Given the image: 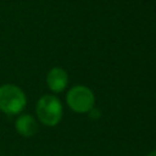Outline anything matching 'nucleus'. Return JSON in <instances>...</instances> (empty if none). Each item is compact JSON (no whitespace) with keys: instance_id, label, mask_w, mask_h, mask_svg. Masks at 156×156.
<instances>
[{"instance_id":"f257e3e1","label":"nucleus","mask_w":156,"mask_h":156,"mask_svg":"<svg viewBox=\"0 0 156 156\" xmlns=\"http://www.w3.org/2000/svg\"><path fill=\"white\" fill-rule=\"evenodd\" d=\"M26 106V95L13 84H4L0 87V110L7 115H16Z\"/></svg>"},{"instance_id":"f03ea898","label":"nucleus","mask_w":156,"mask_h":156,"mask_svg":"<svg viewBox=\"0 0 156 156\" xmlns=\"http://www.w3.org/2000/svg\"><path fill=\"white\" fill-rule=\"evenodd\" d=\"M37 116L45 126H56L62 117V105L60 100L52 95L41 96L37 102Z\"/></svg>"},{"instance_id":"7ed1b4c3","label":"nucleus","mask_w":156,"mask_h":156,"mask_svg":"<svg viewBox=\"0 0 156 156\" xmlns=\"http://www.w3.org/2000/svg\"><path fill=\"white\" fill-rule=\"evenodd\" d=\"M94 101L95 99H94V94L91 93V90L83 85L73 87L67 94L68 106L73 111L79 112V113L90 111L94 106Z\"/></svg>"},{"instance_id":"20e7f679","label":"nucleus","mask_w":156,"mask_h":156,"mask_svg":"<svg viewBox=\"0 0 156 156\" xmlns=\"http://www.w3.org/2000/svg\"><path fill=\"white\" fill-rule=\"evenodd\" d=\"M46 82H48L49 88L52 91L58 93L66 88V85L68 83V76H67L65 69H62L60 67H54L48 73Z\"/></svg>"},{"instance_id":"39448f33","label":"nucleus","mask_w":156,"mask_h":156,"mask_svg":"<svg viewBox=\"0 0 156 156\" xmlns=\"http://www.w3.org/2000/svg\"><path fill=\"white\" fill-rule=\"evenodd\" d=\"M16 129L23 136H32L38 132V124L30 115H22L16 121Z\"/></svg>"},{"instance_id":"423d86ee","label":"nucleus","mask_w":156,"mask_h":156,"mask_svg":"<svg viewBox=\"0 0 156 156\" xmlns=\"http://www.w3.org/2000/svg\"><path fill=\"white\" fill-rule=\"evenodd\" d=\"M147 156H156V151H152L151 154H149Z\"/></svg>"}]
</instances>
